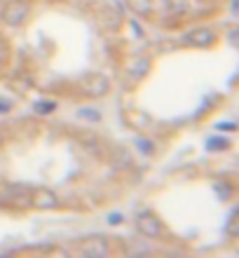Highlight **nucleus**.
Listing matches in <instances>:
<instances>
[{"instance_id": "1a4fd4ad", "label": "nucleus", "mask_w": 239, "mask_h": 258, "mask_svg": "<svg viewBox=\"0 0 239 258\" xmlns=\"http://www.w3.org/2000/svg\"><path fill=\"white\" fill-rule=\"evenodd\" d=\"M113 162H115V167H120V169H124V167H131V155H129V150L117 148L115 153H113Z\"/></svg>"}, {"instance_id": "7ed1b4c3", "label": "nucleus", "mask_w": 239, "mask_h": 258, "mask_svg": "<svg viewBox=\"0 0 239 258\" xmlns=\"http://www.w3.org/2000/svg\"><path fill=\"white\" fill-rule=\"evenodd\" d=\"M77 251L82 256H92V258H103L108 256V244L103 242L101 237H94V239H82L80 246H77Z\"/></svg>"}, {"instance_id": "423d86ee", "label": "nucleus", "mask_w": 239, "mask_h": 258, "mask_svg": "<svg viewBox=\"0 0 239 258\" xmlns=\"http://www.w3.org/2000/svg\"><path fill=\"white\" fill-rule=\"evenodd\" d=\"M211 42H213V33L209 28H197V31L185 35V45H192V47H204V45H211Z\"/></svg>"}, {"instance_id": "4468645a", "label": "nucleus", "mask_w": 239, "mask_h": 258, "mask_svg": "<svg viewBox=\"0 0 239 258\" xmlns=\"http://www.w3.org/2000/svg\"><path fill=\"white\" fill-rule=\"evenodd\" d=\"M138 146H141L143 153H152V143L150 141H138Z\"/></svg>"}, {"instance_id": "ddd939ff", "label": "nucleus", "mask_w": 239, "mask_h": 258, "mask_svg": "<svg viewBox=\"0 0 239 258\" xmlns=\"http://www.w3.org/2000/svg\"><path fill=\"white\" fill-rule=\"evenodd\" d=\"M225 146H227V141H211L209 143V148L211 150H220V148H225Z\"/></svg>"}, {"instance_id": "9d476101", "label": "nucleus", "mask_w": 239, "mask_h": 258, "mask_svg": "<svg viewBox=\"0 0 239 258\" xmlns=\"http://www.w3.org/2000/svg\"><path fill=\"white\" fill-rule=\"evenodd\" d=\"M129 7L136 14H150V10H152L150 0H129Z\"/></svg>"}, {"instance_id": "f257e3e1", "label": "nucleus", "mask_w": 239, "mask_h": 258, "mask_svg": "<svg viewBox=\"0 0 239 258\" xmlns=\"http://www.w3.org/2000/svg\"><path fill=\"white\" fill-rule=\"evenodd\" d=\"M26 14H28L26 3H21V0H12V3H7L5 10H3V21H5L7 26H19L21 21L26 19Z\"/></svg>"}, {"instance_id": "f03ea898", "label": "nucleus", "mask_w": 239, "mask_h": 258, "mask_svg": "<svg viewBox=\"0 0 239 258\" xmlns=\"http://www.w3.org/2000/svg\"><path fill=\"white\" fill-rule=\"evenodd\" d=\"M136 230L143 237H160L162 235V223L152 214H138L136 216Z\"/></svg>"}, {"instance_id": "2eb2a0df", "label": "nucleus", "mask_w": 239, "mask_h": 258, "mask_svg": "<svg viewBox=\"0 0 239 258\" xmlns=\"http://www.w3.org/2000/svg\"><path fill=\"white\" fill-rule=\"evenodd\" d=\"M52 108H54L52 103H38V113H49Z\"/></svg>"}, {"instance_id": "f8f14e48", "label": "nucleus", "mask_w": 239, "mask_h": 258, "mask_svg": "<svg viewBox=\"0 0 239 258\" xmlns=\"http://www.w3.org/2000/svg\"><path fill=\"white\" fill-rule=\"evenodd\" d=\"M227 232H230L232 237H237V214H232V216H230V223H227Z\"/></svg>"}, {"instance_id": "9b49d317", "label": "nucleus", "mask_w": 239, "mask_h": 258, "mask_svg": "<svg viewBox=\"0 0 239 258\" xmlns=\"http://www.w3.org/2000/svg\"><path fill=\"white\" fill-rule=\"evenodd\" d=\"M169 5L174 12H185V7H188V0H169Z\"/></svg>"}, {"instance_id": "39448f33", "label": "nucleus", "mask_w": 239, "mask_h": 258, "mask_svg": "<svg viewBox=\"0 0 239 258\" xmlns=\"http://www.w3.org/2000/svg\"><path fill=\"white\" fill-rule=\"evenodd\" d=\"M82 87H85V92H87L89 96L99 99V96H103L106 92H108V80H106L103 75H89Z\"/></svg>"}, {"instance_id": "6e6552de", "label": "nucleus", "mask_w": 239, "mask_h": 258, "mask_svg": "<svg viewBox=\"0 0 239 258\" xmlns=\"http://www.w3.org/2000/svg\"><path fill=\"white\" fill-rule=\"evenodd\" d=\"M148 68H150V61H148V59H145V56H138V59H134V61L129 63V68H127V71H129V75L131 78H143L145 73H148Z\"/></svg>"}, {"instance_id": "20e7f679", "label": "nucleus", "mask_w": 239, "mask_h": 258, "mask_svg": "<svg viewBox=\"0 0 239 258\" xmlns=\"http://www.w3.org/2000/svg\"><path fill=\"white\" fill-rule=\"evenodd\" d=\"M31 204H35V209H52L56 204V195L47 188H35V192H31Z\"/></svg>"}, {"instance_id": "dca6fc26", "label": "nucleus", "mask_w": 239, "mask_h": 258, "mask_svg": "<svg viewBox=\"0 0 239 258\" xmlns=\"http://www.w3.org/2000/svg\"><path fill=\"white\" fill-rule=\"evenodd\" d=\"M82 117H92V120H99V113H96V110H92V113H89V110H82Z\"/></svg>"}, {"instance_id": "0eeeda50", "label": "nucleus", "mask_w": 239, "mask_h": 258, "mask_svg": "<svg viewBox=\"0 0 239 258\" xmlns=\"http://www.w3.org/2000/svg\"><path fill=\"white\" fill-rule=\"evenodd\" d=\"M7 200H12V202L19 200L21 204H31V192H28V188H24V185H10V188H7Z\"/></svg>"}, {"instance_id": "f3484780", "label": "nucleus", "mask_w": 239, "mask_h": 258, "mask_svg": "<svg viewBox=\"0 0 239 258\" xmlns=\"http://www.w3.org/2000/svg\"><path fill=\"white\" fill-rule=\"evenodd\" d=\"M0 110H7V103H0Z\"/></svg>"}]
</instances>
